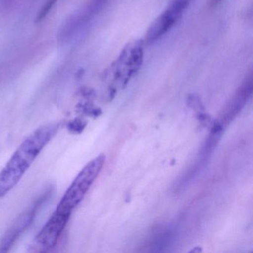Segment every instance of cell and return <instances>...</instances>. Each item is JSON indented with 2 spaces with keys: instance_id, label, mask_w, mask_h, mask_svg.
Listing matches in <instances>:
<instances>
[{
  "instance_id": "obj_1",
  "label": "cell",
  "mask_w": 253,
  "mask_h": 253,
  "mask_svg": "<svg viewBox=\"0 0 253 253\" xmlns=\"http://www.w3.org/2000/svg\"><path fill=\"white\" fill-rule=\"evenodd\" d=\"M60 123L45 124L29 134L0 171V199L21 180L42 149L60 129Z\"/></svg>"
},
{
  "instance_id": "obj_2",
  "label": "cell",
  "mask_w": 253,
  "mask_h": 253,
  "mask_svg": "<svg viewBox=\"0 0 253 253\" xmlns=\"http://www.w3.org/2000/svg\"><path fill=\"white\" fill-rule=\"evenodd\" d=\"M144 41L137 40L127 44L118 58L106 69L104 80L110 85L111 92L124 87L141 69L144 60Z\"/></svg>"
},
{
  "instance_id": "obj_3",
  "label": "cell",
  "mask_w": 253,
  "mask_h": 253,
  "mask_svg": "<svg viewBox=\"0 0 253 253\" xmlns=\"http://www.w3.org/2000/svg\"><path fill=\"white\" fill-rule=\"evenodd\" d=\"M106 157L100 155L86 164L76 176L62 197L60 202L57 204L56 211L61 214L71 216L72 211L83 201L85 194L96 178L98 177L104 165Z\"/></svg>"
},
{
  "instance_id": "obj_4",
  "label": "cell",
  "mask_w": 253,
  "mask_h": 253,
  "mask_svg": "<svg viewBox=\"0 0 253 253\" xmlns=\"http://www.w3.org/2000/svg\"><path fill=\"white\" fill-rule=\"evenodd\" d=\"M54 186L45 187L32 204L23 211L9 226L0 239V253H7L16 244L21 235L32 226L37 216L54 195Z\"/></svg>"
},
{
  "instance_id": "obj_5",
  "label": "cell",
  "mask_w": 253,
  "mask_h": 253,
  "mask_svg": "<svg viewBox=\"0 0 253 253\" xmlns=\"http://www.w3.org/2000/svg\"><path fill=\"white\" fill-rule=\"evenodd\" d=\"M192 0H171L167 9L154 21L146 32L145 44L153 43L167 35L183 16Z\"/></svg>"
},
{
  "instance_id": "obj_6",
  "label": "cell",
  "mask_w": 253,
  "mask_h": 253,
  "mask_svg": "<svg viewBox=\"0 0 253 253\" xmlns=\"http://www.w3.org/2000/svg\"><path fill=\"white\" fill-rule=\"evenodd\" d=\"M70 215L54 211L39 233L35 237L30 247L32 252H48L57 246L64 231Z\"/></svg>"
},
{
  "instance_id": "obj_7",
  "label": "cell",
  "mask_w": 253,
  "mask_h": 253,
  "mask_svg": "<svg viewBox=\"0 0 253 253\" xmlns=\"http://www.w3.org/2000/svg\"><path fill=\"white\" fill-rule=\"evenodd\" d=\"M85 122L81 119L74 120V121H71L68 124L67 127L69 131H70L72 133H75V134H78L81 133L83 130L84 129L85 126Z\"/></svg>"
},
{
  "instance_id": "obj_8",
  "label": "cell",
  "mask_w": 253,
  "mask_h": 253,
  "mask_svg": "<svg viewBox=\"0 0 253 253\" xmlns=\"http://www.w3.org/2000/svg\"><path fill=\"white\" fill-rule=\"evenodd\" d=\"M55 1L56 0H49V1L45 4V6L42 8L41 12L39 13V15L38 16L37 21H39V20H42V19H43L44 17H45V15L49 12L50 9L52 8L53 5H54Z\"/></svg>"
},
{
  "instance_id": "obj_9",
  "label": "cell",
  "mask_w": 253,
  "mask_h": 253,
  "mask_svg": "<svg viewBox=\"0 0 253 253\" xmlns=\"http://www.w3.org/2000/svg\"><path fill=\"white\" fill-rule=\"evenodd\" d=\"M222 2V0H208V5L210 8H214Z\"/></svg>"
}]
</instances>
